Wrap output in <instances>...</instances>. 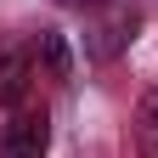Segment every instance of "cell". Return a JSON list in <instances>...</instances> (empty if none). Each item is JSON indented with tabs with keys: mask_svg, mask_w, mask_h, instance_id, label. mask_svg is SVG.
<instances>
[{
	"mask_svg": "<svg viewBox=\"0 0 158 158\" xmlns=\"http://www.w3.org/2000/svg\"><path fill=\"white\" fill-rule=\"evenodd\" d=\"M51 147V124L45 113H17L6 130H0V158H45Z\"/></svg>",
	"mask_w": 158,
	"mask_h": 158,
	"instance_id": "obj_1",
	"label": "cell"
},
{
	"mask_svg": "<svg viewBox=\"0 0 158 158\" xmlns=\"http://www.w3.org/2000/svg\"><path fill=\"white\" fill-rule=\"evenodd\" d=\"M28 79H34V56L23 45H0V107H17L28 96Z\"/></svg>",
	"mask_w": 158,
	"mask_h": 158,
	"instance_id": "obj_2",
	"label": "cell"
},
{
	"mask_svg": "<svg viewBox=\"0 0 158 158\" xmlns=\"http://www.w3.org/2000/svg\"><path fill=\"white\" fill-rule=\"evenodd\" d=\"M34 62L45 68L51 79H73V56H68V40L56 28H40L34 34Z\"/></svg>",
	"mask_w": 158,
	"mask_h": 158,
	"instance_id": "obj_3",
	"label": "cell"
},
{
	"mask_svg": "<svg viewBox=\"0 0 158 158\" xmlns=\"http://www.w3.org/2000/svg\"><path fill=\"white\" fill-rule=\"evenodd\" d=\"M130 40H135V11H118L113 23H102V28L90 34V56H96V62H107V56H118Z\"/></svg>",
	"mask_w": 158,
	"mask_h": 158,
	"instance_id": "obj_4",
	"label": "cell"
},
{
	"mask_svg": "<svg viewBox=\"0 0 158 158\" xmlns=\"http://www.w3.org/2000/svg\"><path fill=\"white\" fill-rule=\"evenodd\" d=\"M130 135H135V152H141V158H158V90H147L141 102H135Z\"/></svg>",
	"mask_w": 158,
	"mask_h": 158,
	"instance_id": "obj_5",
	"label": "cell"
},
{
	"mask_svg": "<svg viewBox=\"0 0 158 158\" xmlns=\"http://www.w3.org/2000/svg\"><path fill=\"white\" fill-rule=\"evenodd\" d=\"M62 6H113V0H62Z\"/></svg>",
	"mask_w": 158,
	"mask_h": 158,
	"instance_id": "obj_6",
	"label": "cell"
}]
</instances>
